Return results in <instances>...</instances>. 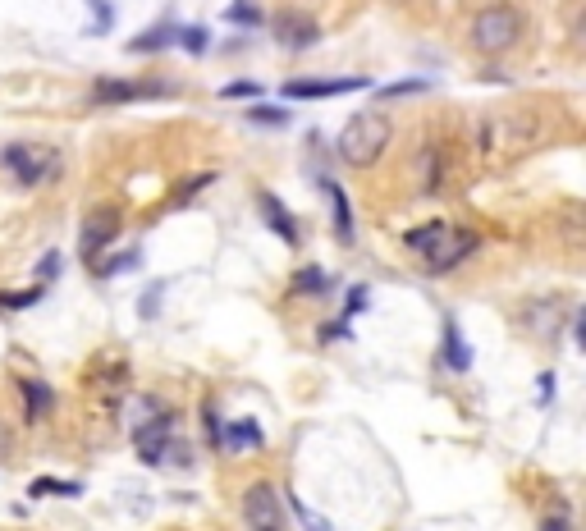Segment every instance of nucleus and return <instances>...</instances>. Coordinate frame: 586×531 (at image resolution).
Wrapping results in <instances>:
<instances>
[{"instance_id": "nucleus-14", "label": "nucleus", "mask_w": 586, "mask_h": 531, "mask_svg": "<svg viewBox=\"0 0 586 531\" xmlns=\"http://www.w3.org/2000/svg\"><path fill=\"white\" fill-rule=\"evenodd\" d=\"M257 206H261V216H266V225H271L284 243H298V220L284 211L280 197H275V193H257Z\"/></svg>"}, {"instance_id": "nucleus-22", "label": "nucleus", "mask_w": 586, "mask_h": 531, "mask_svg": "<svg viewBox=\"0 0 586 531\" xmlns=\"http://www.w3.org/2000/svg\"><path fill=\"white\" fill-rule=\"evenodd\" d=\"M87 5H92V23H87V28H92V33H110V23H115V5H110V0H87Z\"/></svg>"}, {"instance_id": "nucleus-28", "label": "nucleus", "mask_w": 586, "mask_h": 531, "mask_svg": "<svg viewBox=\"0 0 586 531\" xmlns=\"http://www.w3.org/2000/svg\"><path fill=\"white\" fill-rule=\"evenodd\" d=\"M133 266H138V248L124 252V257H110L106 266H97V271H101V275H120V271H133Z\"/></svg>"}, {"instance_id": "nucleus-15", "label": "nucleus", "mask_w": 586, "mask_h": 531, "mask_svg": "<svg viewBox=\"0 0 586 531\" xmlns=\"http://www.w3.org/2000/svg\"><path fill=\"white\" fill-rule=\"evenodd\" d=\"M174 33H179V23H174V19H161L156 28H147V33H138V37H133V42H129V51H133V55L165 51V46L174 42Z\"/></svg>"}, {"instance_id": "nucleus-7", "label": "nucleus", "mask_w": 586, "mask_h": 531, "mask_svg": "<svg viewBox=\"0 0 586 531\" xmlns=\"http://www.w3.org/2000/svg\"><path fill=\"white\" fill-rule=\"evenodd\" d=\"M142 408H147V422L138 426L133 445H138V458H142V463L161 467V454H165V445H170V435H174V412L165 408L161 399H147Z\"/></svg>"}, {"instance_id": "nucleus-30", "label": "nucleus", "mask_w": 586, "mask_h": 531, "mask_svg": "<svg viewBox=\"0 0 586 531\" xmlns=\"http://www.w3.org/2000/svg\"><path fill=\"white\" fill-rule=\"evenodd\" d=\"M541 531H573V527H568L564 513H554V518H545V527H541Z\"/></svg>"}, {"instance_id": "nucleus-18", "label": "nucleus", "mask_w": 586, "mask_h": 531, "mask_svg": "<svg viewBox=\"0 0 586 531\" xmlns=\"http://www.w3.org/2000/svg\"><path fill=\"white\" fill-rule=\"evenodd\" d=\"M445 367L449 371H467V367H472V353H467L463 330H458L454 316H445Z\"/></svg>"}, {"instance_id": "nucleus-1", "label": "nucleus", "mask_w": 586, "mask_h": 531, "mask_svg": "<svg viewBox=\"0 0 586 531\" xmlns=\"http://www.w3.org/2000/svg\"><path fill=\"white\" fill-rule=\"evenodd\" d=\"M545 133H550V124L541 115H490L481 124V152L490 161H518L522 152L541 147Z\"/></svg>"}, {"instance_id": "nucleus-2", "label": "nucleus", "mask_w": 586, "mask_h": 531, "mask_svg": "<svg viewBox=\"0 0 586 531\" xmlns=\"http://www.w3.org/2000/svg\"><path fill=\"white\" fill-rule=\"evenodd\" d=\"M390 138H394V124L385 120L380 110H362V115H348V124L339 129L335 152H339V161L344 165L367 170V165H376L380 156H385Z\"/></svg>"}, {"instance_id": "nucleus-21", "label": "nucleus", "mask_w": 586, "mask_h": 531, "mask_svg": "<svg viewBox=\"0 0 586 531\" xmlns=\"http://www.w3.org/2000/svg\"><path fill=\"white\" fill-rule=\"evenodd\" d=\"M225 19L239 23V28H257V23H261V5H257V0H234V5L225 10Z\"/></svg>"}, {"instance_id": "nucleus-20", "label": "nucleus", "mask_w": 586, "mask_h": 531, "mask_svg": "<svg viewBox=\"0 0 586 531\" xmlns=\"http://www.w3.org/2000/svg\"><path fill=\"white\" fill-rule=\"evenodd\" d=\"M174 42L184 46L188 55H202V51H207V42H211V33L202 28V23H188V28H179V33H174Z\"/></svg>"}, {"instance_id": "nucleus-24", "label": "nucleus", "mask_w": 586, "mask_h": 531, "mask_svg": "<svg viewBox=\"0 0 586 531\" xmlns=\"http://www.w3.org/2000/svg\"><path fill=\"white\" fill-rule=\"evenodd\" d=\"M220 97H239V101H261V83H252V78H239V83H225V87H220Z\"/></svg>"}, {"instance_id": "nucleus-9", "label": "nucleus", "mask_w": 586, "mask_h": 531, "mask_svg": "<svg viewBox=\"0 0 586 531\" xmlns=\"http://www.w3.org/2000/svg\"><path fill=\"white\" fill-rule=\"evenodd\" d=\"M120 239V206H97V211H87L83 220V234H78V257L92 266L110 243Z\"/></svg>"}, {"instance_id": "nucleus-4", "label": "nucleus", "mask_w": 586, "mask_h": 531, "mask_svg": "<svg viewBox=\"0 0 586 531\" xmlns=\"http://www.w3.org/2000/svg\"><path fill=\"white\" fill-rule=\"evenodd\" d=\"M518 37H522V10L509 5V0H495V5L477 10V19H472V51H481V55L513 51Z\"/></svg>"}, {"instance_id": "nucleus-16", "label": "nucleus", "mask_w": 586, "mask_h": 531, "mask_svg": "<svg viewBox=\"0 0 586 531\" xmlns=\"http://www.w3.org/2000/svg\"><path fill=\"white\" fill-rule=\"evenodd\" d=\"M321 193L330 197V211H335V234H339V243H353V211H348L344 188H339L335 179H326V184H321Z\"/></svg>"}, {"instance_id": "nucleus-19", "label": "nucleus", "mask_w": 586, "mask_h": 531, "mask_svg": "<svg viewBox=\"0 0 586 531\" xmlns=\"http://www.w3.org/2000/svg\"><path fill=\"white\" fill-rule=\"evenodd\" d=\"M330 275L326 271H316V266H303V271L293 275V293H330Z\"/></svg>"}, {"instance_id": "nucleus-29", "label": "nucleus", "mask_w": 586, "mask_h": 531, "mask_svg": "<svg viewBox=\"0 0 586 531\" xmlns=\"http://www.w3.org/2000/svg\"><path fill=\"white\" fill-rule=\"evenodd\" d=\"M431 83H422V78H413V83H403V87H385L380 97H413V92H426Z\"/></svg>"}, {"instance_id": "nucleus-32", "label": "nucleus", "mask_w": 586, "mask_h": 531, "mask_svg": "<svg viewBox=\"0 0 586 531\" xmlns=\"http://www.w3.org/2000/svg\"><path fill=\"white\" fill-rule=\"evenodd\" d=\"M394 5H403V0H394Z\"/></svg>"}, {"instance_id": "nucleus-25", "label": "nucleus", "mask_w": 586, "mask_h": 531, "mask_svg": "<svg viewBox=\"0 0 586 531\" xmlns=\"http://www.w3.org/2000/svg\"><path fill=\"white\" fill-rule=\"evenodd\" d=\"M248 120H252V124H266V129H280L289 115H284L280 106H257V101H252V115H248Z\"/></svg>"}, {"instance_id": "nucleus-13", "label": "nucleus", "mask_w": 586, "mask_h": 531, "mask_svg": "<svg viewBox=\"0 0 586 531\" xmlns=\"http://www.w3.org/2000/svg\"><path fill=\"white\" fill-rule=\"evenodd\" d=\"M261 440H266V435H261V426L252 422V417H239V422H225V426H220V440H216V445H225L229 454H248V449H261Z\"/></svg>"}, {"instance_id": "nucleus-6", "label": "nucleus", "mask_w": 586, "mask_h": 531, "mask_svg": "<svg viewBox=\"0 0 586 531\" xmlns=\"http://www.w3.org/2000/svg\"><path fill=\"white\" fill-rule=\"evenodd\" d=\"M239 513L248 531H284V499L271 481H252L239 499Z\"/></svg>"}, {"instance_id": "nucleus-8", "label": "nucleus", "mask_w": 586, "mask_h": 531, "mask_svg": "<svg viewBox=\"0 0 586 531\" xmlns=\"http://www.w3.org/2000/svg\"><path fill=\"white\" fill-rule=\"evenodd\" d=\"M170 83L165 78H101L92 87V101L97 106H129V101H152V97H165Z\"/></svg>"}, {"instance_id": "nucleus-17", "label": "nucleus", "mask_w": 586, "mask_h": 531, "mask_svg": "<svg viewBox=\"0 0 586 531\" xmlns=\"http://www.w3.org/2000/svg\"><path fill=\"white\" fill-rule=\"evenodd\" d=\"M19 390H23V399H28V422L51 417L55 394H51V385H46V380H19Z\"/></svg>"}, {"instance_id": "nucleus-5", "label": "nucleus", "mask_w": 586, "mask_h": 531, "mask_svg": "<svg viewBox=\"0 0 586 531\" xmlns=\"http://www.w3.org/2000/svg\"><path fill=\"white\" fill-rule=\"evenodd\" d=\"M0 165L19 179L23 188H37V184H51L55 174H60V152L55 147H37V142H10L5 152H0Z\"/></svg>"}, {"instance_id": "nucleus-10", "label": "nucleus", "mask_w": 586, "mask_h": 531, "mask_svg": "<svg viewBox=\"0 0 586 531\" xmlns=\"http://www.w3.org/2000/svg\"><path fill=\"white\" fill-rule=\"evenodd\" d=\"M271 33H275V46H284V51H312L321 42V23L307 10H280L271 19Z\"/></svg>"}, {"instance_id": "nucleus-31", "label": "nucleus", "mask_w": 586, "mask_h": 531, "mask_svg": "<svg viewBox=\"0 0 586 531\" xmlns=\"http://www.w3.org/2000/svg\"><path fill=\"white\" fill-rule=\"evenodd\" d=\"M550 399H554V376L545 371V376H541V403H550Z\"/></svg>"}, {"instance_id": "nucleus-27", "label": "nucleus", "mask_w": 586, "mask_h": 531, "mask_svg": "<svg viewBox=\"0 0 586 531\" xmlns=\"http://www.w3.org/2000/svg\"><path fill=\"white\" fill-rule=\"evenodd\" d=\"M33 303H42V284L28 293H0V307H33Z\"/></svg>"}, {"instance_id": "nucleus-26", "label": "nucleus", "mask_w": 586, "mask_h": 531, "mask_svg": "<svg viewBox=\"0 0 586 531\" xmlns=\"http://www.w3.org/2000/svg\"><path fill=\"white\" fill-rule=\"evenodd\" d=\"M367 303H371V289L367 284H353V289H348V303H344V316L367 312Z\"/></svg>"}, {"instance_id": "nucleus-3", "label": "nucleus", "mask_w": 586, "mask_h": 531, "mask_svg": "<svg viewBox=\"0 0 586 531\" xmlns=\"http://www.w3.org/2000/svg\"><path fill=\"white\" fill-rule=\"evenodd\" d=\"M408 248L426 261L431 275H445L454 271L463 257L477 252V229H463V225H422L408 234Z\"/></svg>"}, {"instance_id": "nucleus-12", "label": "nucleus", "mask_w": 586, "mask_h": 531, "mask_svg": "<svg viewBox=\"0 0 586 531\" xmlns=\"http://www.w3.org/2000/svg\"><path fill=\"white\" fill-rule=\"evenodd\" d=\"M417 188H422V197L445 193V152L440 147H422L417 152Z\"/></svg>"}, {"instance_id": "nucleus-23", "label": "nucleus", "mask_w": 586, "mask_h": 531, "mask_svg": "<svg viewBox=\"0 0 586 531\" xmlns=\"http://www.w3.org/2000/svg\"><path fill=\"white\" fill-rule=\"evenodd\" d=\"M78 490H83V486H78V481H51V477L33 481V499H37V495H69V499H74Z\"/></svg>"}, {"instance_id": "nucleus-11", "label": "nucleus", "mask_w": 586, "mask_h": 531, "mask_svg": "<svg viewBox=\"0 0 586 531\" xmlns=\"http://www.w3.org/2000/svg\"><path fill=\"white\" fill-rule=\"evenodd\" d=\"M371 87V78H293L284 83V101H326V97H348V92H362Z\"/></svg>"}]
</instances>
